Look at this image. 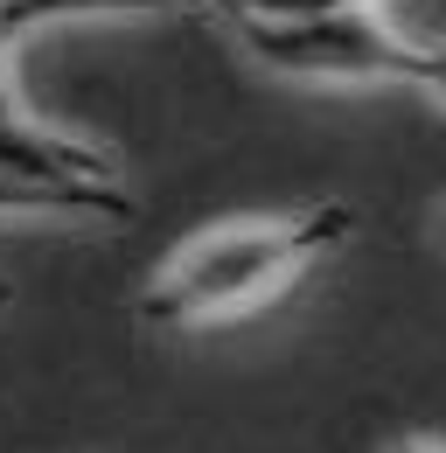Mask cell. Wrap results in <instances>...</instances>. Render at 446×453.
Listing matches in <instances>:
<instances>
[{
	"mask_svg": "<svg viewBox=\"0 0 446 453\" xmlns=\"http://www.w3.org/2000/svg\"><path fill=\"white\" fill-rule=\"evenodd\" d=\"M188 0H0V35H28L42 21H77V14H174Z\"/></svg>",
	"mask_w": 446,
	"mask_h": 453,
	"instance_id": "obj_4",
	"label": "cell"
},
{
	"mask_svg": "<svg viewBox=\"0 0 446 453\" xmlns=\"http://www.w3.org/2000/svg\"><path fill=\"white\" fill-rule=\"evenodd\" d=\"M384 453H446V440H426V433H404V440H390Z\"/></svg>",
	"mask_w": 446,
	"mask_h": 453,
	"instance_id": "obj_7",
	"label": "cell"
},
{
	"mask_svg": "<svg viewBox=\"0 0 446 453\" xmlns=\"http://www.w3.org/2000/svg\"><path fill=\"white\" fill-rule=\"evenodd\" d=\"M237 42L279 77L307 84H411L446 105V42H419L397 21L370 14H328V21H237Z\"/></svg>",
	"mask_w": 446,
	"mask_h": 453,
	"instance_id": "obj_2",
	"label": "cell"
},
{
	"mask_svg": "<svg viewBox=\"0 0 446 453\" xmlns=\"http://www.w3.org/2000/svg\"><path fill=\"white\" fill-rule=\"evenodd\" d=\"M0 307H7V286H0Z\"/></svg>",
	"mask_w": 446,
	"mask_h": 453,
	"instance_id": "obj_8",
	"label": "cell"
},
{
	"mask_svg": "<svg viewBox=\"0 0 446 453\" xmlns=\"http://www.w3.org/2000/svg\"><path fill=\"white\" fill-rule=\"evenodd\" d=\"M112 217V224H126L133 217V196L126 188H50V181H21V174L0 168V217Z\"/></svg>",
	"mask_w": 446,
	"mask_h": 453,
	"instance_id": "obj_3",
	"label": "cell"
},
{
	"mask_svg": "<svg viewBox=\"0 0 446 453\" xmlns=\"http://www.w3.org/2000/svg\"><path fill=\"white\" fill-rule=\"evenodd\" d=\"M0 119H28L21 98H14V84H7V35H0Z\"/></svg>",
	"mask_w": 446,
	"mask_h": 453,
	"instance_id": "obj_6",
	"label": "cell"
},
{
	"mask_svg": "<svg viewBox=\"0 0 446 453\" xmlns=\"http://www.w3.org/2000/svg\"><path fill=\"white\" fill-rule=\"evenodd\" d=\"M349 230H356L349 203H307V210H286V217H230V224L188 237L147 280L133 314L147 328H217V321H237L251 307H273L307 265L342 251Z\"/></svg>",
	"mask_w": 446,
	"mask_h": 453,
	"instance_id": "obj_1",
	"label": "cell"
},
{
	"mask_svg": "<svg viewBox=\"0 0 446 453\" xmlns=\"http://www.w3.org/2000/svg\"><path fill=\"white\" fill-rule=\"evenodd\" d=\"M217 21H328V14H370L377 0H188Z\"/></svg>",
	"mask_w": 446,
	"mask_h": 453,
	"instance_id": "obj_5",
	"label": "cell"
}]
</instances>
